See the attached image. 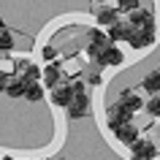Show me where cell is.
<instances>
[{"label": "cell", "instance_id": "cell-1", "mask_svg": "<svg viewBox=\"0 0 160 160\" xmlns=\"http://www.w3.org/2000/svg\"><path fill=\"white\" fill-rule=\"evenodd\" d=\"M138 109H144V101L133 92V90H122L111 111H114V114H117L122 122H130V119H133V114H136Z\"/></svg>", "mask_w": 160, "mask_h": 160}, {"label": "cell", "instance_id": "cell-2", "mask_svg": "<svg viewBox=\"0 0 160 160\" xmlns=\"http://www.w3.org/2000/svg\"><path fill=\"white\" fill-rule=\"evenodd\" d=\"M133 49H149L152 43H155V30H152V25L147 27H125V35H122Z\"/></svg>", "mask_w": 160, "mask_h": 160}, {"label": "cell", "instance_id": "cell-3", "mask_svg": "<svg viewBox=\"0 0 160 160\" xmlns=\"http://www.w3.org/2000/svg\"><path fill=\"white\" fill-rule=\"evenodd\" d=\"M128 147H130V158L133 160H155V155H158V147L149 138H136Z\"/></svg>", "mask_w": 160, "mask_h": 160}, {"label": "cell", "instance_id": "cell-4", "mask_svg": "<svg viewBox=\"0 0 160 160\" xmlns=\"http://www.w3.org/2000/svg\"><path fill=\"white\" fill-rule=\"evenodd\" d=\"M87 106H90L87 95H73V98H71V103L65 106V111H68V119H82V117L87 114Z\"/></svg>", "mask_w": 160, "mask_h": 160}, {"label": "cell", "instance_id": "cell-5", "mask_svg": "<svg viewBox=\"0 0 160 160\" xmlns=\"http://www.w3.org/2000/svg\"><path fill=\"white\" fill-rule=\"evenodd\" d=\"M95 62H98V65H119V62H122V52L117 49V46H103L101 49V54H98V57H95Z\"/></svg>", "mask_w": 160, "mask_h": 160}, {"label": "cell", "instance_id": "cell-6", "mask_svg": "<svg viewBox=\"0 0 160 160\" xmlns=\"http://www.w3.org/2000/svg\"><path fill=\"white\" fill-rule=\"evenodd\" d=\"M71 98H73L71 84H54L52 87V103H54V106H62V109H65L68 103H71Z\"/></svg>", "mask_w": 160, "mask_h": 160}, {"label": "cell", "instance_id": "cell-7", "mask_svg": "<svg viewBox=\"0 0 160 160\" xmlns=\"http://www.w3.org/2000/svg\"><path fill=\"white\" fill-rule=\"evenodd\" d=\"M114 136H117L122 144H133L136 138H138V128H136L133 122H122V125L114 130Z\"/></svg>", "mask_w": 160, "mask_h": 160}, {"label": "cell", "instance_id": "cell-8", "mask_svg": "<svg viewBox=\"0 0 160 160\" xmlns=\"http://www.w3.org/2000/svg\"><path fill=\"white\" fill-rule=\"evenodd\" d=\"M25 87H27V79H25V76H19V79H11V82H6L3 92L8 95V98H22V95H25Z\"/></svg>", "mask_w": 160, "mask_h": 160}, {"label": "cell", "instance_id": "cell-9", "mask_svg": "<svg viewBox=\"0 0 160 160\" xmlns=\"http://www.w3.org/2000/svg\"><path fill=\"white\" fill-rule=\"evenodd\" d=\"M128 19H130V25H133V27H147V25H152V14H149L147 8H133Z\"/></svg>", "mask_w": 160, "mask_h": 160}, {"label": "cell", "instance_id": "cell-10", "mask_svg": "<svg viewBox=\"0 0 160 160\" xmlns=\"http://www.w3.org/2000/svg\"><path fill=\"white\" fill-rule=\"evenodd\" d=\"M117 14H119V11L117 8H109V6H106V8H98V11H95V22L103 25V27H109L111 22H117Z\"/></svg>", "mask_w": 160, "mask_h": 160}, {"label": "cell", "instance_id": "cell-11", "mask_svg": "<svg viewBox=\"0 0 160 160\" xmlns=\"http://www.w3.org/2000/svg\"><path fill=\"white\" fill-rule=\"evenodd\" d=\"M41 79H43V84H46V87L60 84V65H54V62H52V65H46V68L41 71Z\"/></svg>", "mask_w": 160, "mask_h": 160}, {"label": "cell", "instance_id": "cell-12", "mask_svg": "<svg viewBox=\"0 0 160 160\" xmlns=\"http://www.w3.org/2000/svg\"><path fill=\"white\" fill-rule=\"evenodd\" d=\"M141 87H144L149 95L160 92V71H152V73H147V76H144V82H141Z\"/></svg>", "mask_w": 160, "mask_h": 160}, {"label": "cell", "instance_id": "cell-13", "mask_svg": "<svg viewBox=\"0 0 160 160\" xmlns=\"http://www.w3.org/2000/svg\"><path fill=\"white\" fill-rule=\"evenodd\" d=\"M22 98H27V101H41L43 98V87L38 84V82H27V87H25V95H22Z\"/></svg>", "mask_w": 160, "mask_h": 160}, {"label": "cell", "instance_id": "cell-14", "mask_svg": "<svg viewBox=\"0 0 160 160\" xmlns=\"http://www.w3.org/2000/svg\"><path fill=\"white\" fill-rule=\"evenodd\" d=\"M125 27H128V25H122V22H111V25H109V33H106V38H109V41H122Z\"/></svg>", "mask_w": 160, "mask_h": 160}, {"label": "cell", "instance_id": "cell-15", "mask_svg": "<svg viewBox=\"0 0 160 160\" xmlns=\"http://www.w3.org/2000/svg\"><path fill=\"white\" fill-rule=\"evenodd\" d=\"M144 109L149 111L152 117H160V95H158V92H155V95H152V98H149V101L144 103Z\"/></svg>", "mask_w": 160, "mask_h": 160}, {"label": "cell", "instance_id": "cell-16", "mask_svg": "<svg viewBox=\"0 0 160 160\" xmlns=\"http://www.w3.org/2000/svg\"><path fill=\"white\" fill-rule=\"evenodd\" d=\"M11 49H14V38H11V33L0 30V52H11Z\"/></svg>", "mask_w": 160, "mask_h": 160}, {"label": "cell", "instance_id": "cell-17", "mask_svg": "<svg viewBox=\"0 0 160 160\" xmlns=\"http://www.w3.org/2000/svg\"><path fill=\"white\" fill-rule=\"evenodd\" d=\"M133 8H138V0H119L117 11H133Z\"/></svg>", "mask_w": 160, "mask_h": 160}, {"label": "cell", "instance_id": "cell-18", "mask_svg": "<svg viewBox=\"0 0 160 160\" xmlns=\"http://www.w3.org/2000/svg\"><path fill=\"white\" fill-rule=\"evenodd\" d=\"M41 54H43V60H46V62H52V60L57 57V49H54V46H43Z\"/></svg>", "mask_w": 160, "mask_h": 160}, {"label": "cell", "instance_id": "cell-19", "mask_svg": "<svg viewBox=\"0 0 160 160\" xmlns=\"http://www.w3.org/2000/svg\"><path fill=\"white\" fill-rule=\"evenodd\" d=\"M119 125H122V119H119L117 114H114V111H111V114H109V130H111V133H114V130H117Z\"/></svg>", "mask_w": 160, "mask_h": 160}, {"label": "cell", "instance_id": "cell-20", "mask_svg": "<svg viewBox=\"0 0 160 160\" xmlns=\"http://www.w3.org/2000/svg\"><path fill=\"white\" fill-rule=\"evenodd\" d=\"M101 49H103V46H101V43H90V46H87V57H98V54H101Z\"/></svg>", "mask_w": 160, "mask_h": 160}, {"label": "cell", "instance_id": "cell-21", "mask_svg": "<svg viewBox=\"0 0 160 160\" xmlns=\"http://www.w3.org/2000/svg\"><path fill=\"white\" fill-rule=\"evenodd\" d=\"M71 90H73V95H84V82H73Z\"/></svg>", "mask_w": 160, "mask_h": 160}, {"label": "cell", "instance_id": "cell-22", "mask_svg": "<svg viewBox=\"0 0 160 160\" xmlns=\"http://www.w3.org/2000/svg\"><path fill=\"white\" fill-rule=\"evenodd\" d=\"M87 82H90V84H101V73H90Z\"/></svg>", "mask_w": 160, "mask_h": 160}, {"label": "cell", "instance_id": "cell-23", "mask_svg": "<svg viewBox=\"0 0 160 160\" xmlns=\"http://www.w3.org/2000/svg\"><path fill=\"white\" fill-rule=\"evenodd\" d=\"M6 82H8V73H6V71H0V87H6Z\"/></svg>", "mask_w": 160, "mask_h": 160}, {"label": "cell", "instance_id": "cell-24", "mask_svg": "<svg viewBox=\"0 0 160 160\" xmlns=\"http://www.w3.org/2000/svg\"><path fill=\"white\" fill-rule=\"evenodd\" d=\"M0 30H6V22H3V19H0Z\"/></svg>", "mask_w": 160, "mask_h": 160}, {"label": "cell", "instance_id": "cell-25", "mask_svg": "<svg viewBox=\"0 0 160 160\" xmlns=\"http://www.w3.org/2000/svg\"><path fill=\"white\" fill-rule=\"evenodd\" d=\"M95 3H103V0H95Z\"/></svg>", "mask_w": 160, "mask_h": 160}, {"label": "cell", "instance_id": "cell-26", "mask_svg": "<svg viewBox=\"0 0 160 160\" xmlns=\"http://www.w3.org/2000/svg\"><path fill=\"white\" fill-rule=\"evenodd\" d=\"M57 160H65V158H57Z\"/></svg>", "mask_w": 160, "mask_h": 160}, {"label": "cell", "instance_id": "cell-27", "mask_svg": "<svg viewBox=\"0 0 160 160\" xmlns=\"http://www.w3.org/2000/svg\"><path fill=\"white\" fill-rule=\"evenodd\" d=\"M0 92H3V87H0Z\"/></svg>", "mask_w": 160, "mask_h": 160}]
</instances>
